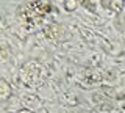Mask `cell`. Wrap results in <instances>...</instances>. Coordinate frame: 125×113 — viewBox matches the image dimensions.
Instances as JSON below:
<instances>
[{
    "label": "cell",
    "instance_id": "277c9868",
    "mask_svg": "<svg viewBox=\"0 0 125 113\" xmlns=\"http://www.w3.org/2000/svg\"><path fill=\"white\" fill-rule=\"evenodd\" d=\"M81 2H75V0H66L64 2V10L66 11H73V10H77V6L80 5Z\"/></svg>",
    "mask_w": 125,
    "mask_h": 113
},
{
    "label": "cell",
    "instance_id": "6da1fadb",
    "mask_svg": "<svg viewBox=\"0 0 125 113\" xmlns=\"http://www.w3.org/2000/svg\"><path fill=\"white\" fill-rule=\"evenodd\" d=\"M19 11L27 28H34L42 25L47 17L56 13V6L50 2H27L21 5Z\"/></svg>",
    "mask_w": 125,
    "mask_h": 113
},
{
    "label": "cell",
    "instance_id": "5b68a950",
    "mask_svg": "<svg viewBox=\"0 0 125 113\" xmlns=\"http://www.w3.org/2000/svg\"><path fill=\"white\" fill-rule=\"evenodd\" d=\"M116 27L122 33H125V14H119V17L116 19Z\"/></svg>",
    "mask_w": 125,
    "mask_h": 113
},
{
    "label": "cell",
    "instance_id": "7a4b0ae2",
    "mask_svg": "<svg viewBox=\"0 0 125 113\" xmlns=\"http://www.w3.org/2000/svg\"><path fill=\"white\" fill-rule=\"evenodd\" d=\"M100 5L103 6L105 10L114 11V13H117V14H120L122 10H124V2H120V0H113V2L111 0H102Z\"/></svg>",
    "mask_w": 125,
    "mask_h": 113
},
{
    "label": "cell",
    "instance_id": "3957f363",
    "mask_svg": "<svg viewBox=\"0 0 125 113\" xmlns=\"http://www.w3.org/2000/svg\"><path fill=\"white\" fill-rule=\"evenodd\" d=\"M0 87H2V97H3V99H8V96L11 94L10 85H8L5 80H2V82H0Z\"/></svg>",
    "mask_w": 125,
    "mask_h": 113
},
{
    "label": "cell",
    "instance_id": "8992f818",
    "mask_svg": "<svg viewBox=\"0 0 125 113\" xmlns=\"http://www.w3.org/2000/svg\"><path fill=\"white\" fill-rule=\"evenodd\" d=\"M17 113H33V112H31V110H25V108H23V110H19Z\"/></svg>",
    "mask_w": 125,
    "mask_h": 113
}]
</instances>
